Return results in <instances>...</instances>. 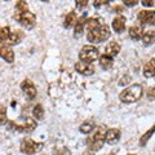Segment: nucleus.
<instances>
[{"label":"nucleus","instance_id":"1","mask_svg":"<svg viewBox=\"0 0 155 155\" xmlns=\"http://www.w3.org/2000/svg\"><path fill=\"white\" fill-rule=\"evenodd\" d=\"M142 93H143L142 87L140 84H133V85H129L128 88H125L122 93L119 94V98L124 104H132L141 98Z\"/></svg>","mask_w":155,"mask_h":155},{"label":"nucleus","instance_id":"2","mask_svg":"<svg viewBox=\"0 0 155 155\" xmlns=\"http://www.w3.org/2000/svg\"><path fill=\"white\" fill-rule=\"evenodd\" d=\"M110 38V28L104 23L100 27L94 28V30H89V32L87 34V40L89 43H102L105 40H107Z\"/></svg>","mask_w":155,"mask_h":155},{"label":"nucleus","instance_id":"3","mask_svg":"<svg viewBox=\"0 0 155 155\" xmlns=\"http://www.w3.org/2000/svg\"><path fill=\"white\" fill-rule=\"evenodd\" d=\"M43 147H44V143L43 142H36L30 138H23L21 145H19V150L25 155H34L40 151Z\"/></svg>","mask_w":155,"mask_h":155},{"label":"nucleus","instance_id":"4","mask_svg":"<svg viewBox=\"0 0 155 155\" xmlns=\"http://www.w3.org/2000/svg\"><path fill=\"white\" fill-rule=\"evenodd\" d=\"M79 57L80 61L85 62V64H92V62H94L100 58V52L93 45H84L79 53Z\"/></svg>","mask_w":155,"mask_h":155},{"label":"nucleus","instance_id":"5","mask_svg":"<svg viewBox=\"0 0 155 155\" xmlns=\"http://www.w3.org/2000/svg\"><path fill=\"white\" fill-rule=\"evenodd\" d=\"M14 18L16 21L19 22L22 26H25L26 28H32L36 23V17L35 14L31 13V12H22V13H14Z\"/></svg>","mask_w":155,"mask_h":155},{"label":"nucleus","instance_id":"6","mask_svg":"<svg viewBox=\"0 0 155 155\" xmlns=\"http://www.w3.org/2000/svg\"><path fill=\"white\" fill-rule=\"evenodd\" d=\"M36 122L31 118H27L25 120V123H23L22 125L21 124H16L14 122H9L8 123V128L9 129H13V130H17V132H26V133H30L32 132L34 129L36 128Z\"/></svg>","mask_w":155,"mask_h":155},{"label":"nucleus","instance_id":"7","mask_svg":"<svg viewBox=\"0 0 155 155\" xmlns=\"http://www.w3.org/2000/svg\"><path fill=\"white\" fill-rule=\"evenodd\" d=\"M21 89H22L23 93L26 94V97L28 100H34L36 97V93H38L36 87L30 79H25L22 81L21 83Z\"/></svg>","mask_w":155,"mask_h":155},{"label":"nucleus","instance_id":"8","mask_svg":"<svg viewBox=\"0 0 155 155\" xmlns=\"http://www.w3.org/2000/svg\"><path fill=\"white\" fill-rule=\"evenodd\" d=\"M0 57H2L4 61H7L8 64H12L14 61V52L5 43H0Z\"/></svg>","mask_w":155,"mask_h":155},{"label":"nucleus","instance_id":"9","mask_svg":"<svg viewBox=\"0 0 155 155\" xmlns=\"http://www.w3.org/2000/svg\"><path fill=\"white\" fill-rule=\"evenodd\" d=\"M137 18L142 25H155V11H141Z\"/></svg>","mask_w":155,"mask_h":155},{"label":"nucleus","instance_id":"10","mask_svg":"<svg viewBox=\"0 0 155 155\" xmlns=\"http://www.w3.org/2000/svg\"><path fill=\"white\" fill-rule=\"evenodd\" d=\"M75 70L79 72V74L84 75V76H91L94 72L93 66H92L91 64H85V62H83V61H78L76 62L75 64Z\"/></svg>","mask_w":155,"mask_h":155},{"label":"nucleus","instance_id":"11","mask_svg":"<svg viewBox=\"0 0 155 155\" xmlns=\"http://www.w3.org/2000/svg\"><path fill=\"white\" fill-rule=\"evenodd\" d=\"M120 140V130L118 128H110L107 132H106V137L105 141L109 145H115L118 143V141Z\"/></svg>","mask_w":155,"mask_h":155},{"label":"nucleus","instance_id":"12","mask_svg":"<svg viewBox=\"0 0 155 155\" xmlns=\"http://www.w3.org/2000/svg\"><path fill=\"white\" fill-rule=\"evenodd\" d=\"M111 26H113V30L115 32H123L124 31V28H125V17L122 16V14H119V16H116L114 19H113V22H111Z\"/></svg>","mask_w":155,"mask_h":155},{"label":"nucleus","instance_id":"13","mask_svg":"<svg viewBox=\"0 0 155 155\" xmlns=\"http://www.w3.org/2000/svg\"><path fill=\"white\" fill-rule=\"evenodd\" d=\"M23 32L19 31V30H14V31H11L9 36L7 39V44L8 45H16L18 43H21V40L23 39Z\"/></svg>","mask_w":155,"mask_h":155},{"label":"nucleus","instance_id":"14","mask_svg":"<svg viewBox=\"0 0 155 155\" xmlns=\"http://www.w3.org/2000/svg\"><path fill=\"white\" fill-rule=\"evenodd\" d=\"M129 36L134 41L141 40L142 36H143V27L142 26H138V25L132 26V27L129 28Z\"/></svg>","mask_w":155,"mask_h":155},{"label":"nucleus","instance_id":"15","mask_svg":"<svg viewBox=\"0 0 155 155\" xmlns=\"http://www.w3.org/2000/svg\"><path fill=\"white\" fill-rule=\"evenodd\" d=\"M119 52H120V45L116 41H110L105 48V54L111 56V57H115Z\"/></svg>","mask_w":155,"mask_h":155},{"label":"nucleus","instance_id":"16","mask_svg":"<svg viewBox=\"0 0 155 155\" xmlns=\"http://www.w3.org/2000/svg\"><path fill=\"white\" fill-rule=\"evenodd\" d=\"M106 128L102 127V125H100V127H97L93 129V136H92V140H94V141H105V137H106Z\"/></svg>","mask_w":155,"mask_h":155},{"label":"nucleus","instance_id":"17","mask_svg":"<svg viewBox=\"0 0 155 155\" xmlns=\"http://www.w3.org/2000/svg\"><path fill=\"white\" fill-rule=\"evenodd\" d=\"M143 75L146 78H153L155 76V57L151 58L143 67Z\"/></svg>","mask_w":155,"mask_h":155},{"label":"nucleus","instance_id":"18","mask_svg":"<svg viewBox=\"0 0 155 155\" xmlns=\"http://www.w3.org/2000/svg\"><path fill=\"white\" fill-rule=\"evenodd\" d=\"M98 60H100V65H101V67H102L104 70H109L114 64V58L111 56H107V54L100 56Z\"/></svg>","mask_w":155,"mask_h":155},{"label":"nucleus","instance_id":"19","mask_svg":"<svg viewBox=\"0 0 155 155\" xmlns=\"http://www.w3.org/2000/svg\"><path fill=\"white\" fill-rule=\"evenodd\" d=\"M76 14L74 11H71L66 14V17H65V21H64V27L65 28H70L72 26H75V23H76Z\"/></svg>","mask_w":155,"mask_h":155},{"label":"nucleus","instance_id":"20","mask_svg":"<svg viewBox=\"0 0 155 155\" xmlns=\"http://www.w3.org/2000/svg\"><path fill=\"white\" fill-rule=\"evenodd\" d=\"M142 43L145 47H149L155 43V31L154 30H149L143 34L142 36Z\"/></svg>","mask_w":155,"mask_h":155},{"label":"nucleus","instance_id":"21","mask_svg":"<svg viewBox=\"0 0 155 155\" xmlns=\"http://www.w3.org/2000/svg\"><path fill=\"white\" fill-rule=\"evenodd\" d=\"M84 26H85V17H80V18L76 21L75 26H74V32H75V36H76V38L83 34Z\"/></svg>","mask_w":155,"mask_h":155},{"label":"nucleus","instance_id":"22","mask_svg":"<svg viewBox=\"0 0 155 155\" xmlns=\"http://www.w3.org/2000/svg\"><path fill=\"white\" fill-rule=\"evenodd\" d=\"M94 128H96V127H94V123L92 122V120H87V122H84V123L79 127V130H80L81 133H84V134H88V133H91Z\"/></svg>","mask_w":155,"mask_h":155},{"label":"nucleus","instance_id":"23","mask_svg":"<svg viewBox=\"0 0 155 155\" xmlns=\"http://www.w3.org/2000/svg\"><path fill=\"white\" fill-rule=\"evenodd\" d=\"M104 142L105 141H94V140H92L91 137L87 138V145L89 146L91 151H97V150H100L104 146Z\"/></svg>","mask_w":155,"mask_h":155},{"label":"nucleus","instance_id":"24","mask_svg":"<svg viewBox=\"0 0 155 155\" xmlns=\"http://www.w3.org/2000/svg\"><path fill=\"white\" fill-rule=\"evenodd\" d=\"M101 26V22L98 18H88L85 19V27L88 28V30H94V28L100 27Z\"/></svg>","mask_w":155,"mask_h":155},{"label":"nucleus","instance_id":"25","mask_svg":"<svg viewBox=\"0 0 155 155\" xmlns=\"http://www.w3.org/2000/svg\"><path fill=\"white\" fill-rule=\"evenodd\" d=\"M154 133H155V125H154V127L150 128V129L147 130V132L145 133L141 138H140V146H145V145L147 143V141L150 140V137H151V136H153Z\"/></svg>","mask_w":155,"mask_h":155},{"label":"nucleus","instance_id":"26","mask_svg":"<svg viewBox=\"0 0 155 155\" xmlns=\"http://www.w3.org/2000/svg\"><path fill=\"white\" fill-rule=\"evenodd\" d=\"M32 115H34V118L38 119V120H41L43 118H44V109H43V106L40 104L36 105L35 107H34Z\"/></svg>","mask_w":155,"mask_h":155},{"label":"nucleus","instance_id":"27","mask_svg":"<svg viewBox=\"0 0 155 155\" xmlns=\"http://www.w3.org/2000/svg\"><path fill=\"white\" fill-rule=\"evenodd\" d=\"M26 11H28L27 3L25 0H18L17 4H16V13H22V12H26Z\"/></svg>","mask_w":155,"mask_h":155},{"label":"nucleus","instance_id":"28","mask_svg":"<svg viewBox=\"0 0 155 155\" xmlns=\"http://www.w3.org/2000/svg\"><path fill=\"white\" fill-rule=\"evenodd\" d=\"M8 123L7 119V107L4 105H0V125H4Z\"/></svg>","mask_w":155,"mask_h":155},{"label":"nucleus","instance_id":"29","mask_svg":"<svg viewBox=\"0 0 155 155\" xmlns=\"http://www.w3.org/2000/svg\"><path fill=\"white\" fill-rule=\"evenodd\" d=\"M9 34H11V28H9L8 26L0 27V39H2V41H7Z\"/></svg>","mask_w":155,"mask_h":155},{"label":"nucleus","instance_id":"30","mask_svg":"<svg viewBox=\"0 0 155 155\" xmlns=\"http://www.w3.org/2000/svg\"><path fill=\"white\" fill-rule=\"evenodd\" d=\"M88 2L89 0H75V4H76V8L78 9H83L88 5Z\"/></svg>","mask_w":155,"mask_h":155},{"label":"nucleus","instance_id":"31","mask_svg":"<svg viewBox=\"0 0 155 155\" xmlns=\"http://www.w3.org/2000/svg\"><path fill=\"white\" fill-rule=\"evenodd\" d=\"M56 155H71V151L67 147H60L57 150Z\"/></svg>","mask_w":155,"mask_h":155},{"label":"nucleus","instance_id":"32","mask_svg":"<svg viewBox=\"0 0 155 155\" xmlns=\"http://www.w3.org/2000/svg\"><path fill=\"white\" fill-rule=\"evenodd\" d=\"M123 4L125 7H129V8H132V7H136L138 4V0H123Z\"/></svg>","mask_w":155,"mask_h":155},{"label":"nucleus","instance_id":"33","mask_svg":"<svg viewBox=\"0 0 155 155\" xmlns=\"http://www.w3.org/2000/svg\"><path fill=\"white\" fill-rule=\"evenodd\" d=\"M110 2H111V0H93V5L96 8H100L101 5H104V4H107Z\"/></svg>","mask_w":155,"mask_h":155},{"label":"nucleus","instance_id":"34","mask_svg":"<svg viewBox=\"0 0 155 155\" xmlns=\"http://www.w3.org/2000/svg\"><path fill=\"white\" fill-rule=\"evenodd\" d=\"M130 81V78H129V75H125V76H123L122 79L119 80V85H125V84H128Z\"/></svg>","mask_w":155,"mask_h":155},{"label":"nucleus","instance_id":"35","mask_svg":"<svg viewBox=\"0 0 155 155\" xmlns=\"http://www.w3.org/2000/svg\"><path fill=\"white\" fill-rule=\"evenodd\" d=\"M147 97L150 100H155V88H150L147 91Z\"/></svg>","mask_w":155,"mask_h":155},{"label":"nucleus","instance_id":"36","mask_svg":"<svg viewBox=\"0 0 155 155\" xmlns=\"http://www.w3.org/2000/svg\"><path fill=\"white\" fill-rule=\"evenodd\" d=\"M141 3H142V5H145V7H153L154 0H141Z\"/></svg>","mask_w":155,"mask_h":155},{"label":"nucleus","instance_id":"37","mask_svg":"<svg viewBox=\"0 0 155 155\" xmlns=\"http://www.w3.org/2000/svg\"><path fill=\"white\" fill-rule=\"evenodd\" d=\"M41 2H49V0H41Z\"/></svg>","mask_w":155,"mask_h":155},{"label":"nucleus","instance_id":"38","mask_svg":"<svg viewBox=\"0 0 155 155\" xmlns=\"http://www.w3.org/2000/svg\"><path fill=\"white\" fill-rule=\"evenodd\" d=\"M128 155H136V154H128Z\"/></svg>","mask_w":155,"mask_h":155},{"label":"nucleus","instance_id":"39","mask_svg":"<svg viewBox=\"0 0 155 155\" xmlns=\"http://www.w3.org/2000/svg\"><path fill=\"white\" fill-rule=\"evenodd\" d=\"M109 155H114V154H109Z\"/></svg>","mask_w":155,"mask_h":155},{"label":"nucleus","instance_id":"40","mask_svg":"<svg viewBox=\"0 0 155 155\" xmlns=\"http://www.w3.org/2000/svg\"><path fill=\"white\" fill-rule=\"evenodd\" d=\"M5 2H9V0H5Z\"/></svg>","mask_w":155,"mask_h":155},{"label":"nucleus","instance_id":"41","mask_svg":"<svg viewBox=\"0 0 155 155\" xmlns=\"http://www.w3.org/2000/svg\"><path fill=\"white\" fill-rule=\"evenodd\" d=\"M0 41H2V39H0Z\"/></svg>","mask_w":155,"mask_h":155}]
</instances>
